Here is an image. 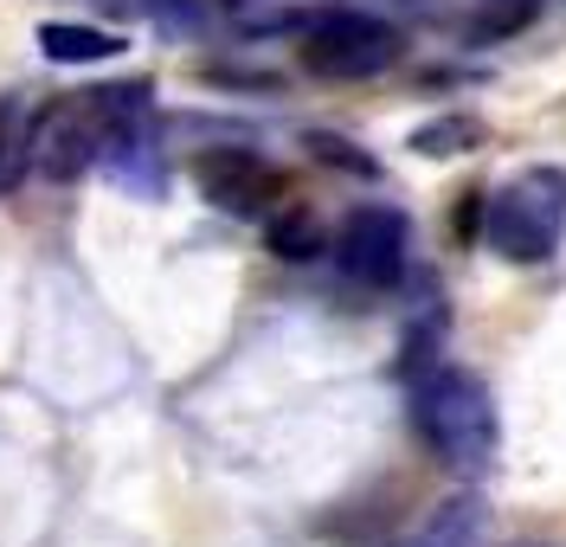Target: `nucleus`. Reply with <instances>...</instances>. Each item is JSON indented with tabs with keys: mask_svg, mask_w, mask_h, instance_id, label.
Returning <instances> with one entry per match:
<instances>
[{
	"mask_svg": "<svg viewBox=\"0 0 566 547\" xmlns=\"http://www.w3.org/2000/svg\"><path fill=\"white\" fill-rule=\"evenodd\" d=\"M148 116V84H109V91H65L33 116L27 155L45 181H77L91 161L129 143Z\"/></svg>",
	"mask_w": 566,
	"mask_h": 547,
	"instance_id": "f257e3e1",
	"label": "nucleus"
},
{
	"mask_svg": "<svg viewBox=\"0 0 566 547\" xmlns=\"http://www.w3.org/2000/svg\"><path fill=\"white\" fill-rule=\"evenodd\" d=\"M412 432L424 438V451L451 471H483L495 457V400L490 387L463 367H424L412 387Z\"/></svg>",
	"mask_w": 566,
	"mask_h": 547,
	"instance_id": "f03ea898",
	"label": "nucleus"
},
{
	"mask_svg": "<svg viewBox=\"0 0 566 547\" xmlns=\"http://www.w3.org/2000/svg\"><path fill=\"white\" fill-rule=\"evenodd\" d=\"M483 239L509 264H541L566 239V168H522L483 207Z\"/></svg>",
	"mask_w": 566,
	"mask_h": 547,
	"instance_id": "7ed1b4c3",
	"label": "nucleus"
},
{
	"mask_svg": "<svg viewBox=\"0 0 566 547\" xmlns=\"http://www.w3.org/2000/svg\"><path fill=\"white\" fill-rule=\"evenodd\" d=\"M392 59H399V33L387 20H374V13H354V7L322 13L303 33V65L316 77H335V84L380 77V72H392Z\"/></svg>",
	"mask_w": 566,
	"mask_h": 547,
	"instance_id": "20e7f679",
	"label": "nucleus"
},
{
	"mask_svg": "<svg viewBox=\"0 0 566 547\" xmlns=\"http://www.w3.org/2000/svg\"><path fill=\"white\" fill-rule=\"evenodd\" d=\"M406 252H412V225L399 207H354L335 239V264L360 291H392L406 277Z\"/></svg>",
	"mask_w": 566,
	"mask_h": 547,
	"instance_id": "39448f33",
	"label": "nucleus"
},
{
	"mask_svg": "<svg viewBox=\"0 0 566 547\" xmlns=\"http://www.w3.org/2000/svg\"><path fill=\"white\" fill-rule=\"evenodd\" d=\"M193 181H200V193L219 213H232V219H271L283 200V168H271L251 148H207V155H193Z\"/></svg>",
	"mask_w": 566,
	"mask_h": 547,
	"instance_id": "423d86ee",
	"label": "nucleus"
},
{
	"mask_svg": "<svg viewBox=\"0 0 566 547\" xmlns=\"http://www.w3.org/2000/svg\"><path fill=\"white\" fill-rule=\"evenodd\" d=\"M123 45H129V39L104 33V27H65V20L39 27V52L59 59V65H104V59H116Z\"/></svg>",
	"mask_w": 566,
	"mask_h": 547,
	"instance_id": "0eeeda50",
	"label": "nucleus"
},
{
	"mask_svg": "<svg viewBox=\"0 0 566 547\" xmlns=\"http://www.w3.org/2000/svg\"><path fill=\"white\" fill-rule=\"evenodd\" d=\"M476 541H483V503L458 496V503H444V509L431 515V528L412 547H476Z\"/></svg>",
	"mask_w": 566,
	"mask_h": 547,
	"instance_id": "6e6552de",
	"label": "nucleus"
},
{
	"mask_svg": "<svg viewBox=\"0 0 566 547\" xmlns=\"http://www.w3.org/2000/svg\"><path fill=\"white\" fill-rule=\"evenodd\" d=\"M534 13H541V0H476L470 7V20H463V33L470 39H515L522 27H534Z\"/></svg>",
	"mask_w": 566,
	"mask_h": 547,
	"instance_id": "1a4fd4ad",
	"label": "nucleus"
},
{
	"mask_svg": "<svg viewBox=\"0 0 566 547\" xmlns=\"http://www.w3.org/2000/svg\"><path fill=\"white\" fill-rule=\"evenodd\" d=\"M271 252L290 257V264H303V257H316L322 252V225L310 207H277L271 213Z\"/></svg>",
	"mask_w": 566,
	"mask_h": 547,
	"instance_id": "9d476101",
	"label": "nucleus"
},
{
	"mask_svg": "<svg viewBox=\"0 0 566 547\" xmlns=\"http://www.w3.org/2000/svg\"><path fill=\"white\" fill-rule=\"evenodd\" d=\"M142 7L168 27H219L226 13H239V0H142Z\"/></svg>",
	"mask_w": 566,
	"mask_h": 547,
	"instance_id": "9b49d317",
	"label": "nucleus"
},
{
	"mask_svg": "<svg viewBox=\"0 0 566 547\" xmlns=\"http://www.w3.org/2000/svg\"><path fill=\"white\" fill-rule=\"evenodd\" d=\"M476 136H483V129H476L470 116H444V123H424L419 136H412V148H419V155H458V148H470Z\"/></svg>",
	"mask_w": 566,
	"mask_h": 547,
	"instance_id": "f8f14e48",
	"label": "nucleus"
},
{
	"mask_svg": "<svg viewBox=\"0 0 566 547\" xmlns=\"http://www.w3.org/2000/svg\"><path fill=\"white\" fill-rule=\"evenodd\" d=\"M310 148H316L322 161H335V168H360V175H374V161H367V155H348V143H335V136H310Z\"/></svg>",
	"mask_w": 566,
	"mask_h": 547,
	"instance_id": "ddd939ff",
	"label": "nucleus"
},
{
	"mask_svg": "<svg viewBox=\"0 0 566 547\" xmlns=\"http://www.w3.org/2000/svg\"><path fill=\"white\" fill-rule=\"evenodd\" d=\"M483 207H490L483 193H463V207H458V239H463V245H470V239H483Z\"/></svg>",
	"mask_w": 566,
	"mask_h": 547,
	"instance_id": "4468645a",
	"label": "nucleus"
}]
</instances>
